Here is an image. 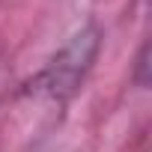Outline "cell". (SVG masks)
Masks as SVG:
<instances>
[{"instance_id": "obj_1", "label": "cell", "mask_w": 152, "mask_h": 152, "mask_svg": "<svg viewBox=\"0 0 152 152\" xmlns=\"http://www.w3.org/2000/svg\"><path fill=\"white\" fill-rule=\"evenodd\" d=\"M102 51V30L96 24H87L75 33L33 78L27 81L24 93L51 99V102H66L81 90L84 78L90 75L96 57Z\"/></svg>"}, {"instance_id": "obj_2", "label": "cell", "mask_w": 152, "mask_h": 152, "mask_svg": "<svg viewBox=\"0 0 152 152\" xmlns=\"http://www.w3.org/2000/svg\"><path fill=\"white\" fill-rule=\"evenodd\" d=\"M137 84L146 87V45L140 48V57H137Z\"/></svg>"}]
</instances>
